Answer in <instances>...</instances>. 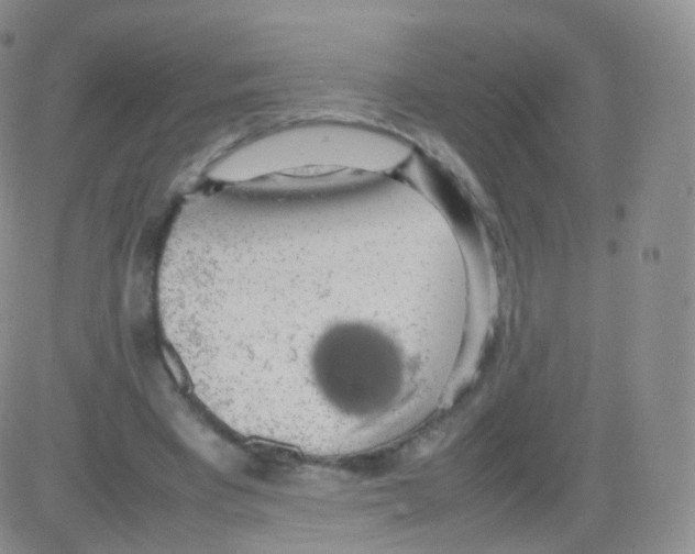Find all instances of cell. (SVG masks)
Returning a JSON list of instances; mask_svg holds the SVG:
<instances>
[{
  "mask_svg": "<svg viewBox=\"0 0 695 554\" xmlns=\"http://www.w3.org/2000/svg\"><path fill=\"white\" fill-rule=\"evenodd\" d=\"M410 155V147L385 131L362 125L317 122L269 132L217 163L210 178L242 184L305 170L388 171Z\"/></svg>",
  "mask_w": 695,
  "mask_h": 554,
  "instance_id": "obj_1",
  "label": "cell"
}]
</instances>
